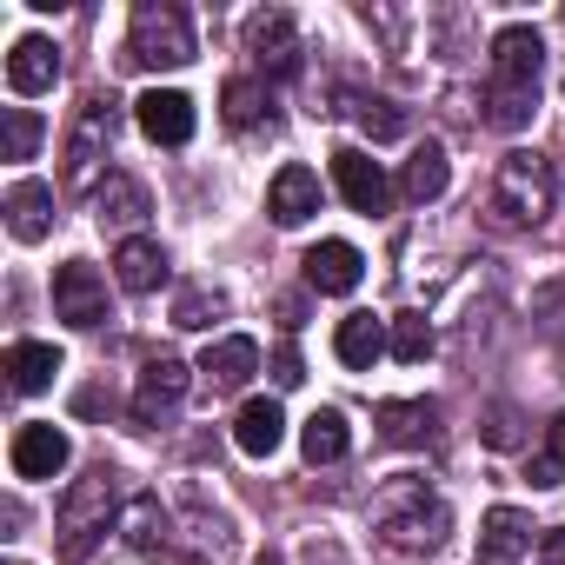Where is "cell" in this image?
Listing matches in <instances>:
<instances>
[{
    "label": "cell",
    "mask_w": 565,
    "mask_h": 565,
    "mask_svg": "<svg viewBox=\"0 0 565 565\" xmlns=\"http://www.w3.org/2000/svg\"><path fill=\"white\" fill-rule=\"evenodd\" d=\"M539 81H545V41H539V28H499L492 34V81H486V127H499V134L532 127Z\"/></svg>",
    "instance_id": "6da1fadb"
},
{
    "label": "cell",
    "mask_w": 565,
    "mask_h": 565,
    "mask_svg": "<svg viewBox=\"0 0 565 565\" xmlns=\"http://www.w3.org/2000/svg\"><path fill=\"white\" fill-rule=\"evenodd\" d=\"M373 525H380V539H386L393 552L426 558V552L446 545V532H452V505H446L419 472H399V479H386V486L373 492Z\"/></svg>",
    "instance_id": "7a4b0ae2"
},
{
    "label": "cell",
    "mask_w": 565,
    "mask_h": 565,
    "mask_svg": "<svg viewBox=\"0 0 565 565\" xmlns=\"http://www.w3.org/2000/svg\"><path fill=\"white\" fill-rule=\"evenodd\" d=\"M120 472H107V466H94L87 479H74L67 486V499H61V552H67V565H87L94 558V545L120 525Z\"/></svg>",
    "instance_id": "3957f363"
},
{
    "label": "cell",
    "mask_w": 565,
    "mask_h": 565,
    "mask_svg": "<svg viewBox=\"0 0 565 565\" xmlns=\"http://www.w3.org/2000/svg\"><path fill=\"white\" fill-rule=\"evenodd\" d=\"M558 200V180H552V160L545 153H505L499 173H492V220L499 226H539Z\"/></svg>",
    "instance_id": "277c9868"
},
{
    "label": "cell",
    "mask_w": 565,
    "mask_h": 565,
    "mask_svg": "<svg viewBox=\"0 0 565 565\" xmlns=\"http://www.w3.org/2000/svg\"><path fill=\"white\" fill-rule=\"evenodd\" d=\"M127 61L134 67H186L193 61V21L173 0H140L127 28Z\"/></svg>",
    "instance_id": "5b68a950"
},
{
    "label": "cell",
    "mask_w": 565,
    "mask_h": 565,
    "mask_svg": "<svg viewBox=\"0 0 565 565\" xmlns=\"http://www.w3.org/2000/svg\"><path fill=\"white\" fill-rule=\"evenodd\" d=\"M114 140H120V100L114 94H94L81 107L74 134H67V186L74 193H100V167H107Z\"/></svg>",
    "instance_id": "8992f818"
},
{
    "label": "cell",
    "mask_w": 565,
    "mask_h": 565,
    "mask_svg": "<svg viewBox=\"0 0 565 565\" xmlns=\"http://www.w3.org/2000/svg\"><path fill=\"white\" fill-rule=\"evenodd\" d=\"M246 54H253V67H259L266 81L300 74V21H294L287 8H259V14H246Z\"/></svg>",
    "instance_id": "52a82bcc"
},
{
    "label": "cell",
    "mask_w": 565,
    "mask_h": 565,
    "mask_svg": "<svg viewBox=\"0 0 565 565\" xmlns=\"http://www.w3.org/2000/svg\"><path fill=\"white\" fill-rule=\"evenodd\" d=\"M333 186H340V200H347L353 213H366V220H380V213L393 206V180H386V167H380L366 147H340V153H333Z\"/></svg>",
    "instance_id": "ba28073f"
},
{
    "label": "cell",
    "mask_w": 565,
    "mask_h": 565,
    "mask_svg": "<svg viewBox=\"0 0 565 565\" xmlns=\"http://www.w3.org/2000/svg\"><path fill=\"white\" fill-rule=\"evenodd\" d=\"M54 313H61L67 327H81V333H94V327L107 320V279H100L87 259H67V266L54 273Z\"/></svg>",
    "instance_id": "9c48e42d"
},
{
    "label": "cell",
    "mask_w": 565,
    "mask_h": 565,
    "mask_svg": "<svg viewBox=\"0 0 565 565\" xmlns=\"http://www.w3.org/2000/svg\"><path fill=\"white\" fill-rule=\"evenodd\" d=\"M186 386H193V366L173 360V353H153V360L140 366V386H134V419H140V426H160V419L186 399Z\"/></svg>",
    "instance_id": "30bf717a"
},
{
    "label": "cell",
    "mask_w": 565,
    "mask_h": 565,
    "mask_svg": "<svg viewBox=\"0 0 565 565\" xmlns=\"http://www.w3.org/2000/svg\"><path fill=\"white\" fill-rule=\"evenodd\" d=\"M134 120H140V134H147L153 147H186L193 127H200V114H193V100H186L180 87H147V94L134 100Z\"/></svg>",
    "instance_id": "8fae6325"
},
{
    "label": "cell",
    "mask_w": 565,
    "mask_h": 565,
    "mask_svg": "<svg viewBox=\"0 0 565 565\" xmlns=\"http://www.w3.org/2000/svg\"><path fill=\"white\" fill-rule=\"evenodd\" d=\"M193 373L206 380V393H239V386L259 373V340L226 333V340H213V347L200 353V366H193Z\"/></svg>",
    "instance_id": "7c38bea8"
},
{
    "label": "cell",
    "mask_w": 565,
    "mask_h": 565,
    "mask_svg": "<svg viewBox=\"0 0 565 565\" xmlns=\"http://www.w3.org/2000/svg\"><path fill=\"white\" fill-rule=\"evenodd\" d=\"M147 213H153V200H147V186H140L134 173H107V180H100V193H94V220H100V226L140 239Z\"/></svg>",
    "instance_id": "4fadbf2b"
},
{
    "label": "cell",
    "mask_w": 565,
    "mask_h": 565,
    "mask_svg": "<svg viewBox=\"0 0 565 565\" xmlns=\"http://www.w3.org/2000/svg\"><path fill=\"white\" fill-rule=\"evenodd\" d=\"M67 459H74V446H67V433H61V426L34 419V426H21V433H14V472H21V479H61V472H67Z\"/></svg>",
    "instance_id": "5bb4252c"
},
{
    "label": "cell",
    "mask_w": 565,
    "mask_h": 565,
    "mask_svg": "<svg viewBox=\"0 0 565 565\" xmlns=\"http://www.w3.org/2000/svg\"><path fill=\"white\" fill-rule=\"evenodd\" d=\"M266 213H273V226H307L320 213V173L313 167H279L273 186H266Z\"/></svg>",
    "instance_id": "9a60e30c"
},
{
    "label": "cell",
    "mask_w": 565,
    "mask_h": 565,
    "mask_svg": "<svg viewBox=\"0 0 565 565\" xmlns=\"http://www.w3.org/2000/svg\"><path fill=\"white\" fill-rule=\"evenodd\" d=\"M173 552H180V558H200V565H206V558L220 565V558L233 552V519H226V512L193 505L186 519H173Z\"/></svg>",
    "instance_id": "2e32d148"
},
{
    "label": "cell",
    "mask_w": 565,
    "mask_h": 565,
    "mask_svg": "<svg viewBox=\"0 0 565 565\" xmlns=\"http://www.w3.org/2000/svg\"><path fill=\"white\" fill-rule=\"evenodd\" d=\"M532 519L519 512V505H492L486 519H479V558L486 565H512V558H525L532 552Z\"/></svg>",
    "instance_id": "e0dca14e"
},
{
    "label": "cell",
    "mask_w": 565,
    "mask_h": 565,
    "mask_svg": "<svg viewBox=\"0 0 565 565\" xmlns=\"http://www.w3.org/2000/svg\"><path fill=\"white\" fill-rule=\"evenodd\" d=\"M120 532H127V552H140V558H160V552H173V512H167L153 492L127 499V512H120Z\"/></svg>",
    "instance_id": "ac0fdd59"
},
{
    "label": "cell",
    "mask_w": 565,
    "mask_h": 565,
    "mask_svg": "<svg viewBox=\"0 0 565 565\" xmlns=\"http://www.w3.org/2000/svg\"><path fill=\"white\" fill-rule=\"evenodd\" d=\"M360 273H366V259H360V246H347V239H320V246L307 253V287H313V294H353Z\"/></svg>",
    "instance_id": "d6986e66"
},
{
    "label": "cell",
    "mask_w": 565,
    "mask_h": 565,
    "mask_svg": "<svg viewBox=\"0 0 565 565\" xmlns=\"http://www.w3.org/2000/svg\"><path fill=\"white\" fill-rule=\"evenodd\" d=\"M54 81H61V47H54V41H41V34L14 41V54H8V87L28 100V94H47Z\"/></svg>",
    "instance_id": "ffe728a7"
},
{
    "label": "cell",
    "mask_w": 565,
    "mask_h": 565,
    "mask_svg": "<svg viewBox=\"0 0 565 565\" xmlns=\"http://www.w3.org/2000/svg\"><path fill=\"white\" fill-rule=\"evenodd\" d=\"M279 439H287V413H279V399H246L239 419H233V446L246 459H273Z\"/></svg>",
    "instance_id": "44dd1931"
},
{
    "label": "cell",
    "mask_w": 565,
    "mask_h": 565,
    "mask_svg": "<svg viewBox=\"0 0 565 565\" xmlns=\"http://www.w3.org/2000/svg\"><path fill=\"white\" fill-rule=\"evenodd\" d=\"M220 107H226V127H233V134H259V127L273 134V127H279V114H273V87H266V81H253V74L226 81Z\"/></svg>",
    "instance_id": "7402d4cb"
},
{
    "label": "cell",
    "mask_w": 565,
    "mask_h": 565,
    "mask_svg": "<svg viewBox=\"0 0 565 565\" xmlns=\"http://www.w3.org/2000/svg\"><path fill=\"white\" fill-rule=\"evenodd\" d=\"M380 439L386 446H433L439 439V406L433 399H386L380 406Z\"/></svg>",
    "instance_id": "603a6c76"
},
{
    "label": "cell",
    "mask_w": 565,
    "mask_h": 565,
    "mask_svg": "<svg viewBox=\"0 0 565 565\" xmlns=\"http://www.w3.org/2000/svg\"><path fill=\"white\" fill-rule=\"evenodd\" d=\"M8 226H14V239H47L54 233V186L47 180H14L8 186Z\"/></svg>",
    "instance_id": "cb8c5ba5"
},
{
    "label": "cell",
    "mask_w": 565,
    "mask_h": 565,
    "mask_svg": "<svg viewBox=\"0 0 565 565\" xmlns=\"http://www.w3.org/2000/svg\"><path fill=\"white\" fill-rule=\"evenodd\" d=\"M114 279H120L127 294H153V287H167V253H160L153 239H120Z\"/></svg>",
    "instance_id": "d4e9b609"
},
{
    "label": "cell",
    "mask_w": 565,
    "mask_h": 565,
    "mask_svg": "<svg viewBox=\"0 0 565 565\" xmlns=\"http://www.w3.org/2000/svg\"><path fill=\"white\" fill-rule=\"evenodd\" d=\"M333 353H340L353 373H366V366L386 353V320H373V313H347L340 333H333Z\"/></svg>",
    "instance_id": "484cf974"
},
{
    "label": "cell",
    "mask_w": 565,
    "mask_h": 565,
    "mask_svg": "<svg viewBox=\"0 0 565 565\" xmlns=\"http://www.w3.org/2000/svg\"><path fill=\"white\" fill-rule=\"evenodd\" d=\"M54 373H61V347H47V340H14V353H8L14 393H47Z\"/></svg>",
    "instance_id": "4316f807"
},
{
    "label": "cell",
    "mask_w": 565,
    "mask_h": 565,
    "mask_svg": "<svg viewBox=\"0 0 565 565\" xmlns=\"http://www.w3.org/2000/svg\"><path fill=\"white\" fill-rule=\"evenodd\" d=\"M300 446H307V459H313V466L347 459V452H353V426H347V413H340V406H320V413L300 426Z\"/></svg>",
    "instance_id": "83f0119b"
},
{
    "label": "cell",
    "mask_w": 565,
    "mask_h": 565,
    "mask_svg": "<svg viewBox=\"0 0 565 565\" xmlns=\"http://www.w3.org/2000/svg\"><path fill=\"white\" fill-rule=\"evenodd\" d=\"M446 186H452V160H446L439 147H419V153L406 160V173H399V193H406L413 206H433Z\"/></svg>",
    "instance_id": "f1b7e54d"
},
{
    "label": "cell",
    "mask_w": 565,
    "mask_h": 565,
    "mask_svg": "<svg viewBox=\"0 0 565 565\" xmlns=\"http://www.w3.org/2000/svg\"><path fill=\"white\" fill-rule=\"evenodd\" d=\"M386 353L406 360V366H419V360L433 353V320H426V313H393V320H386Z\"/></svg>",
    "instance_id": "f546056e"
},
{
    "label": "cell",
    "mask_w": 565,
    "mask_h": 565,
    "mask_svg": "<svg viewBox=\"0 0 565 565\" xmlns=\"http://www.w3.org/2000/svg\"><path fill=\"white\" fill-rule=\"evenodd\" d=\"M525 479L532 486H565V413L545 426V439H539V452L525 459Z\"/></svg>",
    "instance_id": "4dcf8cb0"
},
{
    "label": "cell",
    "mask_w": 565,
    "mask_h": 565,
    "mask_svg": "<svg viewBox=\"0 0 565 565\" xmlns=\"http://www.w3.org/2000/svg\"><path fill=\"white\" fill-rule=\"evenodd\" d=\"M213 320H226V294L220 287H186L180 300H173V327H213Z\"/></svg>",
    "instance_id": "1f68e13d"
},
{
    "label": "cell",
    "mask_w": 565,
    "mask_h": 565,
    "mask_svg": "<svg viewBox=\"0 0 565 565\" xmlns=\"http://www.w3.org/2000/svg\"><path fill=\"white\" fill-rule=\"evenodd\" d=\"M34 147H41V120L28 107H8V114H0V153H8V160H34Z\"/></svg>",
    "instance_id": "d6a6232c"
},
{
    "label": "cell",
    "mask_w": 565,
    "mask_h": 565,
    "mask_svg": "<svg viewBox=\"0 0 565 565\" xmlns=\"http://www.w3.org/2000/svg\"><path fill=\"white\" fill-rule=\"evenodd\" d=\"M353 120H360L373 140H399V134H406V114H399L393 100H353Z\"/></svg>",
    "instance_id": "836d02e7"
},
{
    "label": "cell",
    "mask_w": 565,
    "mask_h": 565,
    "mask_svg": "<svg viewBox=\"0 0 565 565\" xmlns=\"http://www.w3.org/2000/svg\"><path fill=\"white\" fill-rule=\"evenodd\" d=\"M300 380H307L300 347H294V340H279V347H273V386H300Z\"/></svg>",
    "instance_id": "e575fe53"
},
{
    "label": "cell",
    "mask_w": 565,
    "mask_h": 565,
    "mask_svg": "<svg viewBox=\"0 0 565 565\" xmlns=\"http://www.w3.org/2000/svg\"><path fill=\"white\" fill-rule=\"evenodd\" d=\"M300 565H353V558H347V545H340L333 532H313V539L300 545Z\"/></svg>",
    "instance_id": "d590c367"
},
{
    "label": "cell",
    "mask_w": 565,
    "mask_h": 565,
    "mask_svg": "<svg viewBox=\"0 0 565 565\" xmlns=\"http://www.w3.org/2000/svg\"><path fill=\"white\" fill-rule=\"evenodd\" d=\"M492 446H519V413L512 406H492V426H486Z\"/></svg>",
    "instance_id": "8d00e7d4"
},
{
    "label": "cell",
    "mask_w": 565,
    "mask_h": 565,
    "mask_svg": "<svg viewBox=\"0 0 565 565\" xmlns=\"http://www.w3.org/2000/svg\"><path fill=\"white\" fill-rule=\"evenodd\" d=\"M539 558H545V565H565V525H552V532L539 539Z\"/></svg>",
    "instance_id": "74e56055"
},
{
    "label": "cell",
    "mask_w": 565,
    "mask_h": 565,
    "mask_svg": "<svg viewBox=\"0 0 565 565\" xmlns=\"http://www.w3.org/2000/svg\"><path fill=\"white\" fill-rule=\"evenodd\" d=\"M253 565H279V552H259V558H253Z\"/></svg>",
    "instance_id": "f35d334b"
}]
</instances>
